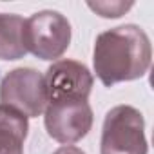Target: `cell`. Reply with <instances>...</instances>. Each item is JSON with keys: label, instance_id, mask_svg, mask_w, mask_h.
<instances>
[{"label": "cell", "instance_id": "6da1fadb", "mask_svg": "<svg viewBox=\"0 0 154 154\" xmlns=\"http://www.w3.org/2000/svg\"><path fill=\"white\" fill-rule=\"evenodd\" d=\"M150 60V40L147 33L134 24L107 29L100 33L94 42V72L107 87L145 76Z\"/></svg>", "mask_w": 154, "mask_h": 154}, {"label": "cell", "instance_id": "7a4b0ae2", "mask_svg": "<svg viewBox=\"0 0 154 154\" xmlns=\"http://www.w3.org/2000/svg\"><path fill=\"white\" fill-rule=\"evenodd\" d=\"M69 44L71 24L62 13L44 9L24 20V47L40 60H58Z\"/></svg>", "mask_w": 154, "mask_h": 154}, {"label": "cell", "instance_id": "3957f363", "mask_svg": "<svg viewBox=\"0 0 154 154\" xmlns=\"http://www.w3.org/2000/svg\"><path fill=\"white\" fill-rule=\"evenodd\" d=\"M100 154H147L145 120L138 109L116 105L105 114Z\"/></svg>", "mask_w": 154, "mask_h": 154}, {"label": "cell", "instance_id": "277c9868", "mask_svg": "<svg viewBox=\"0 0 154 154\" xmlns=\"http://www.w3.org/2000/svg\"><path fill=\"white\" fill-rule=\"evenodd\" d=\"M0 105L11 107L26 118L44 114L47 105L44 74L33 67L9 71L0 82Z\"/></svg>", "mask_w": 154, "mask_h": 154}, {"label": "cell", "instance_id": "5b68a950", "mask_svg": "<svg viewBox=\"0 0 154 154\" xmlns=\"http://www.w3.org/2000/svg\"><path fill=\"white\" fill-rule=\"evenodd\" d=\"M44 123L54 141L72 145L89 134L93 127V109L87 100L53 102L45 105Z\"/></svg>", "mask_w": 154, "mask_h": 154}, {"label": "cell", "instance_id": "8992f818", "mask_svg": "<svg viewBox=\"0 0 154 154\" xmlns=\"http://www.w3.org/2000/svg\"><path fill=\"white\" fill-rule=\"evenodd\" d=\"M47 103L87 100L94 84L91 71L76 60H56L44 74Z\"/></svg>", "mask_w": 154, "mask_h": 154}, {"label": "cell", "instance_id": "52a82bcc", "mask_svg": "<svg viewBox=\"0 0 154 154\" xmlns=\"http://www.w3.org/2000/svg\"><path fill=\"white\" fill-rule=\"evenodd\" d=\"M27 118L6 105H0V154H24L27 138Z\"/></svg>", "mask_w": 154, "mask_h": 154}, {"label": "cell", "instance_id": "ba28073f", "mask_svg": "<svg viewBox=\"0 0 154 154\" xmlns=\"http://www.w3.org/2000/svg\"><path fill=\"white\" fill-rule=\"evenodd\" d=\"M24 20L13 13L0 15V60H20L27 54L24 47Z\"/></svg>", "mask_w": 154, "mask_h": 154}, {"label": "cell", "instance_id": "9c48e42d", "mask_svg": "<svg viewBox=\"0 0 154 154\" xmlns=\"http://www.w3.org/2000/svg\"><path fill=\"white\" fill-rule=\"evenodd\" d=\"M132 6H134L132 2H122V0H116V2H107V0H102V2H98V0L96 2H87V8L93 9L102 18H120Z\"/></svg>", "mask_w": 154, "mask_h": 154}, {"label": "cell", "instance_id": "30bf717a", "mask_svg": "<svg viewBox=\"0 0 154 154\" xmlns=\"http://www.w3.org/2000/svg\"><path fill=\"white\" fill-rule=\"evenodd\" d=\"M54 154H85V152L82 149H78V147H74V145H63Z\"/></svg>", "mask_w": 154, "mask_h": 154}]
</instances>
